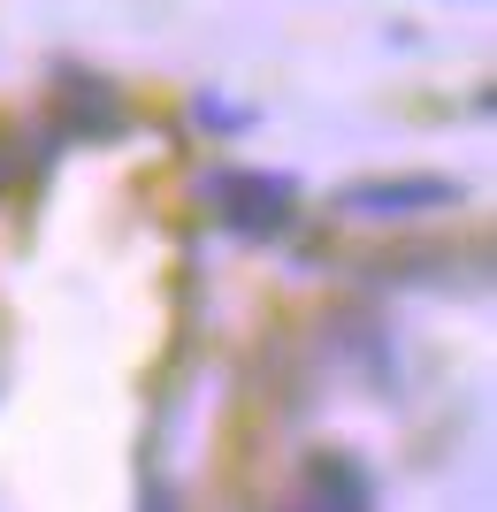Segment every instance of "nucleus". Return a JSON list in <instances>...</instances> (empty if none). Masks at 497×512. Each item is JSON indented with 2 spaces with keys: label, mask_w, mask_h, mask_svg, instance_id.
<instances>
[{
  "label": "nucleus",
  "mask_w": 497,
  "mask_h": 512,
  "mask_svg": "<svg viewBox=\"0 0 497 512\" xmlns=\"http://www.w3.org/2000/svg\"><path fill=\"white\" fill-rule=\"evenodd\" d=\"M452 184L444 176H398V184H352L345 207L352 214H421V207H452Z\"/></svg>",
  "instance_id": "nucleus-2"
},
{
  "label": "nucleus",
  "mask_w": 497,
  "mask_h": 512,
  "mask_svg": "<svg viewBox=\"0 0 497 512\" xmlns=\"http://www.w3.org/2000/svg\"><path fill=\"white\" fill-rule=\"evenodd\" d=\"M222 199H245V207H230V222H238V230H283V222H291V192H283V184H215Z\"/></svg>",
  "instance_id": "nucleus-3"
},
{
  "label": "nucleus",
  "mask_w": 497,
  "mask_h": 512,
  "mask_svg": "<svg viewBox=\"0 0 497 512\" xmlns=\"http://www.w3.org/2000/svg\"><path fill=\"white\" fill-rule=\"evenodd\" d=\"M283 512H375V482L345 451H322V459H306V482Z\"/></svg>",
  "instance_id": "nucleus-1"
}]
</instances>
